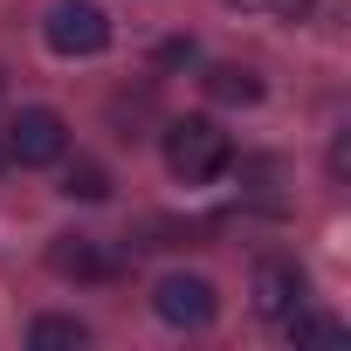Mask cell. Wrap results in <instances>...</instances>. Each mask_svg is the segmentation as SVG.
Wrapping results in <instances>:
<instances>
[{
    "mask_svg": "<svg viewBox=\"0 0 351 351\" xmlns=\"http://www.w3.org/2000/svg\"><path fill=\"white\" fill-rule=\"evenodd\" d=\"M165 165H172V180L207 186V180H221L234 165V145H228V131L214 117H172L165 124Z\"/></svg>",
    "mask_w": 351,
    "mask_h": 351,
    "instance_id": "obj_1",
    "label": "cell"
},
{
    "mask_svg": "<svg viewBox=\"0 0 351 351\" xmlns=\"http://www.w3.org/2000/svg\"><path fill=\"white\" fill-rule=\"evenodd\" d=\"M42 35H49L56 56H104L110 49V14L97 8V0H56Z\"/></svg>",
    "mask_w": 351,
    "mask_h": 351,
    "instance_id": "obj_2",
    "label": "cell"
},
{
    "mask_svg": "<svg viewBox=\"0 0 351 351\" xmlns=\"http://www.w3.org/2000/svg\"><path fill=\"white\" fill-rule=\"evenodd\" d=\"M0 145H8V158H21V165H56V158L69 152V124L35 104V110H21V117L8 124V138H0Z\"/></svg>",
    "mask_w": 351,
    "mask_h": 351,
    "instance_id": "obj_3",
    "label": "cell"
},
{
    "mask_svg": "<svg viewBox=\"0 0 351 351\" xmlns=\"http://www.w3.org/2000/svg\"><path fill=\"white\" fill-rule=\"evenodd\" d=\"M152 310H158L172 330H207L221 303H214V282H207V276H165V282L152 289Z\"/></svg>",
    "mask_w": 351,
    "mask_h": 351,
    "instance_id": "obj_4",
    "label": "cell"
},
{
    "mask_svg": "<svg viewBox=\"0 0 351 351\" xmlns=\"http://www.w3.org/2000/svg\"><path fill=\"white\" fill-rule=\"evenodd\" d=\"M303 289H310V282H303L296 262H262V269H255V310L276 317V324H282L289 310H303Z\"/></svg>",
    "mask_w": 351,
    "mask_h": 351,
    "instance_id": "obj_5",
    "label": "cell"
},
{
    "mask_svg": "<svg viewBox=\"0 0 351 351\" xmlns=\"http://www.w3.org/2000/svg\"><path fill=\"white\" fill-rule=\"evenodd\" d=\"M49 269L56 276H76V282H90V276H110V262L83 241V234H56V248H49Z\"/></svg>",
    "mask_w": 351,
    "mask_h": 351,
    "instance_id": "obj_6",
    "label": "cell"
},
{
    "mask_svg": "<svg viewBox=\"0 0 351 351\" xmlns=\"http://www.w3.org/2000/svg\"><path fill=\"white\" fill-rule=\"evenodd\" d=\"M207 90H214V104H262V76H255V69H241V62L207 69Z\"/></svg>",
    "mask_w": 351,
    "mask_h": 351,
    "instance_id": "obj_7",
    "label": "cell"
},
{
    "mask_svg": "<svg viewBox=\"0 0 351 351\" xmlns=\"http://www.w3.org/2000/svg\"><path fill=\"white\" fill-rule=\"evenodd\" d=\"M28 344H35V351H56V344H90V330H83L76 317H35Z\"/></svg>",
    "mask_w": 351,
    "mask_h": 351,
    "instance_id": "obj_8",
    "label": "cell"
},
{
    "mask_svg": "<svg viewBox=\"0 0 351 351\" xmlns=\"http://www.w3.org/2000/svg\"><path fill=\"white\" fill-rule=\"evenodd\" d=\"M282 324H289V337H296V344H337V337H344V324H337V317H310V310H289Z\"/></svg>",
    "mask_w": 351,
    "mask_h": 351,
    "instance_id": "obj_9",
    "label": "cell"
},
{
    "mask_svg": "<svg viewBox=\"0 0 351 351\" xmlns=\"http://www.w3.org/2000/svg\"><path fill=\"white\" fill-rule=\"evenodd\" d=\"M62 193H69V200H110V172H104V165H69Z\"/></svg>",
    "mask_w": 351,
    "mask_h": 351,
    "instance_id": "obj_10",
    "label": "cell"
},
{
    "mask_svg": "<svg viewBox=\"0 0 351 351\" xmlns=\"http://www.w3.org/2000/svg\"><path fill=\"white\" fill-rule=\"evenodd\" d=\"M158 62H165V69H180V62H193V42H165V49H158Z\"/></svg>",
    "mask_w": 351,
    "mask_h": 351,
    "instance_id": "obj_11",
    "label": "cell"
},
{
    "mask_svg": "<svg viewBox=\"0 0 351 351\" xmlns=\"http://www.w3.org/2000/svg\"><path fill=\"white\" fill-rule=\"evenodd\" d=\"M228 8H269V0H228Z\"/></svg>",
    "mask_w": 351,
    "mask_h": 351,
    "instance_id": "obj_12",
    "label": "cell"
},
{
    "mask_svg": "<svg viewBox=\"0 0 351 351\" xmlns=\"http://www.w3.org/2000/svg\"><path fill=\"white\" fill-rule=\"evenodd\" d=\"M0 165H8V145H0Z\"/></svg>",
    "mask_w": 351,
    "mask_h": 351,
    "instance_id": "obj_13",
    "label": "cell"
}]
</instances>
